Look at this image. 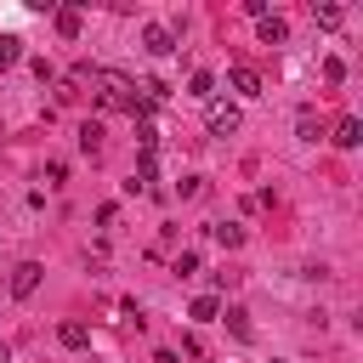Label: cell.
I'll return each instance as SVG.
<instances>
[{
    "label": "cell",
    "mask_w": 363,
    "mask_h": 363,
    "mask_svg": "<svg viewBox=\"0 0 363 363\" xmlns=\"http://www.w3.org/2000/svg\"><path fill=\"white\" fill-rule=\"evenodd\" d=\"M91 85H96V102H102V108H119V113H142V119H147V102L136 96V79H125V74H113V68H96Z\"/></svg>",
    "instance_id": "6da1fadb"
},
{
    "label": "cell",
    "mask_w": 363,
    "mask_h": 363,
    "mask_svg": "<svg viewBox=\"0 0 363 363\" xmlns=\"http://www.w3.org/2000/svg\"><path fill=\"white\" fill-rule=\"evenodd\" d=\"M238 119H244V113H238V102H210V108H204L210 136H233V130H238Z\"/></svg>",
    "instance_id": "7a4b0ae2"
},
{
    "label": "cell",
    "mask_w": 363,
    "mask_h": 363,
    "mask_svg": "<svg viewBox=\"0 0 363 363\" xmlns=\"http://www.w3.org/2000/svg\"><path fill=\"white\" fill-rule=\"evenodd\" d=\"M34 289H40V261H17V267H11V295L28 301Z\"/></svg>",
    "instance_id": "3957f363"
},
{
    "label": "cell",
    "mask_w": 363,
    "mask_h": 363,
    "mask_svg": "<svg viewBox=\"0 0 363 363\" xmlns=\"http://www.w3.org/2000/svg\"><path fill=\"white\" fill-rule=\"evenodd\" d=\"M51 23H57V34H62V40H79L85 11H79V6H57V11H51Z\"/></svg>",
    "instance_id": "277c9868"
},
{
    "label": "cell",
    "mask_w": 363,
    "mask_h": 363,
    "mask_svg": "<svg viewBox=\"0 0 363 363\" xmlns=\"http://www.w3.org/2000/svg\"><path fill=\"white\" fill-rule=\"evenodd\" d=\"M142 45H147L153 57H170V51H176V34H170L164 23H147V28H142Z\"/></svg>",
    "instance_id": "5b68a950"
},
{
    "label": "cell",
    "mask_w": 363,
    "mask_h": 363,
    "mask_svg": "<svg viewBox=\"0 0 363 363\" xmlns=\"http://www.w3.org/2000/svg\"><path fill=\"white\" fill-rule=\"evenodd\" d=\"M227 85H233L238 96H261V74H255V68H244V62H238V68H227Z\"/></svg>",
    "instance_id": "8992f818"
},
{
    "label": "cell",
    "mask_w": 363,
    "mask_h": 363,
    "mask_svg": "<svg viewBox=\"0 0 363 363\" xmlns=\"http://www.w3.org/2000/svg\"><path fill=\"white\" fill-rule=\"evenodd\" d=\"M57 340H62L68 352H85V346H91V329H85L79 318H68V323H57Z\"/></svg>",
    "instance_id": "52a82bcc"
},
{
    "label": "cell",
    "mask_w": 363,
    "mask_h": 363,
    "mask_svg": "<svg viewBox=\"0 0 363 363\" xmlns=\"http://www.w3.org/2000/svg\"><path fill=\"white\" fill-rule=\"evenodd\" d=\"M329 142H335V147H357V142H363V119H352V113L335 119V136H329Z\"/></svg>",
    "instance_id": "ba28073f"
},
{
    "label": "cell",
    "mask_w": 363,
    "mask_h": 363,
    "mask_svg": "<svg viewBox=\"0 0 363 363\" xmlns=\"http://www.w3.org/2000/svg\"><path fill=\"white\" fill-rule=\"evenodd\" d=\"M255 28H261V45H284V40H289V23H284V17H272V11H267Z\"/></svg>",
    "instance_id": "9c48e42d"
},
{
    "label": "cell",
    "mask_w": 363,
    "mask_h": 363,
    "mask_svg": "<svg viewBox=\"0 0 363 363\" xmlns=\"http://www.w3.org/2000/svg\"><path fill=\"white\" fill-rule=\"evenodd\" d=\"M210 238H216L221 250H238V244H244V227H238V221H216V227H210Z\"/></svg>",
    "instance_id": "30bf717a"
},
{
    "label": "cell",
    "mask_w": 363,
    "mask_h": 363,
    "mask_svg": "<svg viewBox=\"0 0 363 363\" xmlns=\"http://www.w3.org/2000/svg\"><path fill=\"white\" fill-rule=\"evenodd\" d=\"M187 318H193V323H216V318H221V301H216V295H199V301L187 306Z\"/></svg>",
    "instance_id": "8fae6325"
},
{
    "label": "cell",
    "mask_w": 363,
    "mask_h": 363,
    "mask_svg": "<svg viewBox=\"0 0 363 363\" xmlns=\"http://www.w3.org/2000/svg\"><path fill=\"white\" fill-rule=\"evenodd\" d=\"M187 96H199V102H210V96H216V74H210V68H199V74L187 79Z\"/></svg>",
    "instance_id": "7c38bea8"
},
{
    "label": "cell",
    "mask_w": 363,
    "mask_h": 363,
    "mask_svg": "<svg viewBox=\"0 0 363 363\" xmlns=\"http://www.w3.org/2000/svg\"><path fill=\"white\" fill-rule=\"evenodd\" d=\"M79 147H85L91 159L102 153V125H96V119H85V125H79Z\"/></svg>",
    "instance_id": "4fadbf2b"
},
{
    "label": "cell",
    "mask_w": 363,
    "mask_h": 363,
    "mask_svg": "<svg viewBox=\"0 0 363 363\" xmlns=\"http://www.w3.org/2000/svg\"><path fill=\"white\" fill-rule=\"evenodd\" d=\"M221 323H227L238 340H250V312H244V306H227V318H221Z\"/></svg>",
    "instance_id": "5bb4252c"
},
{
    "label": "cell",
    "mask_w": 363,
    "mask_h": 363,
    "mask_svg": "<svg viewBox=\"0 0 363 363\" xmlns=\"http://www.w3.org/2000/svg\"><path fill=\"white\" fill-rule=\"evenodd\" d=\"M295 136H301V142H318V136H323V130H318V119H312L306 108L295 113Z\"/></svg>",
    "instance_id": "9a60e30c"
},
{
    "label": "cell",
    "mask_w": 363,
    "mask_h": 363,
    "mask_svg": "<svg viewBox=\"0 0 363 363\" xmlns=\"http://www.w3.org/2000/svg\"><path fill=\"white\" fill-rule=\"evenodd\" d=\"M23 57V40H11V34H0V68H11Z\"/></svg>",
    "instance_id": "2e32d148"
},
{
    "label": "cell",
    "mask_w": 363,
    "mask_h": 363,
    "mask_svg": "<svg viewBox=\"0 0 363 363\" xmlns=\"http://www.w3.org/2000/svg\"><path fill=\"white\" fill-rule=\"evenodd\" d=\"M312 17H318L323 28H340V6H312Z\"/></svg>",
    "instance_id": "e0dca14e"
},
{
    "label": "cell",
    "mask_w": 363,
    "mask_h": 363,
    "mask_svg": "<svg viewBox=\"0 0 363 363\" xmlns=\"http://www.w3.org/2000/svg\"><path fill=\"white\" fill-rule=\"evenodd\" d=\"M136 142H142V153H153V147H159V130L142 119V125H136Z\"/></svg>",
    "instance_id": "ac0fdd59"
},
{
    "label": "cell",
    "mask_w": 363,
    "mask_h": 363,
    "mask_svg": "<svg viewBox=\"0 0 363 363\" xmlns=\"http://www.w3.org/2000/svg\"><path fill=\"white\" fill-rule=\"evenodd\" d=\"M323 79H329V85H340V79H346V62H340V57H329V62H323Z\"/></svg>",
    "instance_id": "d6986e66"
},
{
    "label": "cell",
    "mask_w": 363,
    "mask_h": 363,
    "mask_svg": "<svg viewBox=\"0 0 363 363\" xmlns=\"http://www.w3.org/2000/svg\"><path fill=\"white\" fill-rule=\"evenodd\" d=\"M45 182H51V187H62V182H68V164H62V159H51V164H45Z\"/></svg>",
    "instance_id": "ffe728a7"
},
{
    "label": "cell",
    "mask_w": 363,
    "mask_h": 363,
    "mask_svg": "<svg viewBox=\"0 0 363 363\" xmlns=\"http://www.w3.org/2000/svg\"><path fill=\"white\" fill-rule=\"evenodd\" d=\"M176 272H182V278H193V272H199V255H193V250H182V255H176Z\"/></svg>",
    "instance_id": "44dd1931"
},
{
    "label": "cell",
    "mask_w": 363,
    "mask_h": 363,
    "mask_svg": "<svg viewBox=\"0 0 363 363\" xmlns=\"http://www.w3.org/2000/svg\"><path fill=\"white\" fill-rule=\"evenodd\" d=\"M6 357H11V352H6V340H0V363H6Z\"/></svg>",
    "instance_id": "7402d4cb"
}]
</instances>
